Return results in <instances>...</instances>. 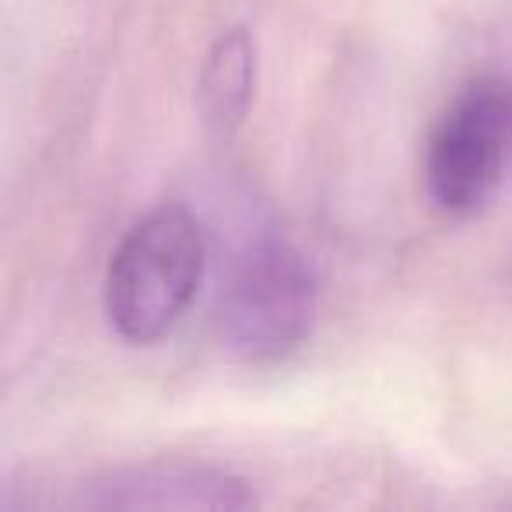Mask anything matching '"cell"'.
Listing matches in <instances>:
<instances>
[{"label":"cell","instance_id":"obj_1","mask_svg":"<svg viewBox=\"0 0 512 512\" xmlns=\"http://www.w3.org/2000/svg\"><path fill=\"white\" fill-rule=\"evenodd\" d=\"M207 271V232L183 204L144 214L120 239L102 281L109 327L127 344L148 348L169 337L193 306Z\"/></svg>","mask_w":512,"mask_h":512},{"label":"cell","instance_id":"obj_2","mask_svg":"<svg viewBox=\"0 0 512 512\" xmlns=\"http://www.w3.org/2000/svg\"><path fill=\"white\" fill-rule=\"evenodd\" d=\"M320 306V274L288 235L246 242L218 295V334L235 358L271 365L306 344Z\"/></svg>","mask_w":512,"mask_h":512},{"label":"cell","instance_id":"obj_3","mask_svg":"<svg viewBox=\"0 0 512 512\" xmlns=\"http://www.w3.org/2000/svg\"><path fill=\"white\" fill-rule=\"evenodd\" d=\"M512 148V88L474 78L453 95L425 141V193L446 218H474L495 200Z\"/></svg>","mask_w":512,"mask_h":512},{"label":"cell","instance_id":"obj_4","mask_svg":"<svg viewBox=\"0 0 512 512\" xmlns=\"http://www.w3.org/2000/svg\"><path fill=\"white\" fill-rule=\"evenodd\" d=\"M88 509H249L256 495L239 474L204 460H158L113 467L81 495Z\"/></svg>","mask_w":512,"mask_h":512},{"label":"cell","instance_id":"obj_5","mask_svg":"<svg viewBox=\"0 0 512 512\" xmlns=\"http://www.w3.org/2000/svg\"><path fill=\"white\" fill-rule=\"evenodd\" d=\"M260 50L246 25H232L211 43L197 74V116L214 141H228L246 123L256 95Z\"/></svg>","mask_w":512,"mask_h":512}]
</instances>
